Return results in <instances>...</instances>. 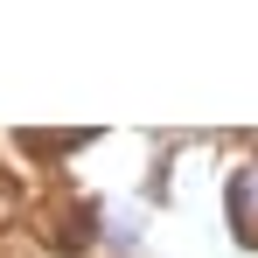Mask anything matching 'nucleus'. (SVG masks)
<instances>
[{"mask_svg":"<svg viewBox=\"0 0 258 258\" xmlns=\"http://www.w3.org/2000/svg\"><path fill=\"white\" fill-rule=\"evenodd\" d=\"M230 216H237V237L258 244V168H244L230 181Z\"/></svg>","mask_w":258,"mask_h":258,"instance_id":"1","label":"nucleus"}]
</instances>
